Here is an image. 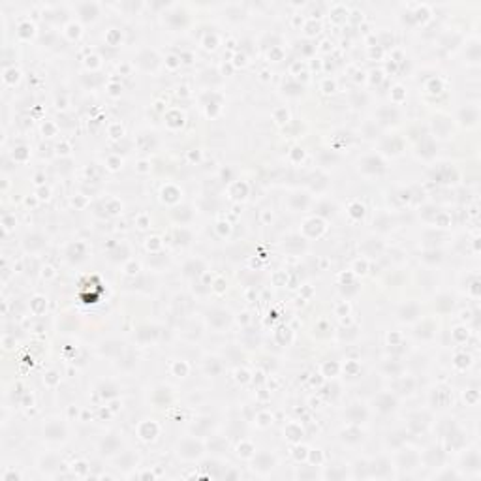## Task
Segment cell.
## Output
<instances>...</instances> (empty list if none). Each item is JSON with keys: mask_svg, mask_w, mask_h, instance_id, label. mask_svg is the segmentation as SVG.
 <instances>
[{"mask_svg": "<svg viewBox=\"0 0 481 481\" xmlns=\"http://www.w3.org/2000/svg\"><path fill=\"white\" fill-rule=\"evenodd\" d=\"M230 320H231V316H230V312L228 310H224V309H215V310H211L209 312V322L213 323L215 327H224V325H228L230 323Z\"/></svg>", "mask_w": 481, "mask_h": 481, "instance_id": "6da1fadb", "label": "cell"}, {"mask_svg": "<svg viewBox=\"0 0 481 481\" xmlns=\"http://www.w3.org/2000/svg\"><path fill=\"white\" fill-rule=\"evenodd\" d=\"M43 434H45V438L53 440V442H62V440H66V429L58 423H49L45 427Z\"/></svg>", "mask_w": 481, "mask_h": 481, "instance_id": "7a4b0ae2", "label": "cell"}, {"mask_svg": "<svg viewBox=\"0 0 481 481\" xmlns=\"http://www.w3.org/2000/svg\"><path fill=\"white\" fill-rule=\"evenodd\" d=\"M273 468H274V457L267 455V453L258 455V459L254 460V470H261V472H265V470H273Z\"/></svg>", "mask_w": 481, "mask_h": 481, "instance_id": "3957f363", "label": "cell"}, {"mask_svg": "<svg viewBox=\"0 0 481 481\" xmlns=\"http://www.w3.org/2000/svg\"><path fill=\"white\" fill-rule=\"evenodd\" d=\"M395 406H397V401L391 395H381L380 399H378V410H380V412H391V410H395Z\"/></svg>", "mask_w": 481, "mask_h": 481, "instance_id": "277c9868", "label": "cell"}]
</instances>
